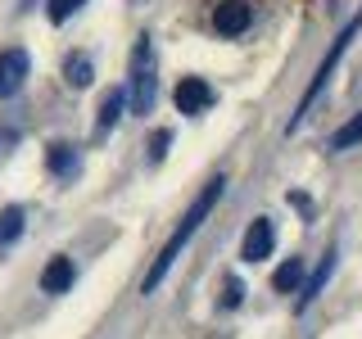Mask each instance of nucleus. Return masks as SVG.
<instances>
[{"mask_svg": "<svg viewBox=\"0 0 362 339\" xmlns=\"http://www.w3.org/2000/svg\"><path fill=\"white\" fill-rule=\"evenodd\" d=\"M222 190H226V177H213L209 186H204L199 195H195V203H190V208H186V218H181V226H177L173 235H168V244L158 249L154 267L145 271V280H141V294H154L158 285H163V276H168V271H173V263L181 258V249H186L190 240H195V231L204 226V218H209V213H213V203L222 199Z\"/></svg>", "mask_w": 362, "mask_h": 339, "instance_id": "f257e3e1", "label": "nucleus"}, {"mask_svg": "<svg viewBox=\"0 0 362 339\" xmlns=\"http://www.w3.org/2000/svg\"><path fill=\"white\" fill-rule=\"evenodd\" d=\"M358 32H362V9H358V14H354V18L344 23V28H339V37L331 41V50H326V59L317 64V73H313V82H308V90H303V95H299V105H294V113H290V127H286V131H299V127H303V118H308L313 100H317V95H322V90H326V82H331V73H335V64L344 59L349 41H354Z\"/></svg>", "mask_w": 362, "mask_h": 339, "instance_id": "f03ea898", "label": "nucleus"}, {"mask_svg": "<svg viewBox=\"0 0 362 339\" xmlns=\"http://www.w3.org/2000/svg\"><path fill=\"white\" fill-rule=\"evenodd\" d=\"M132 113H150L154 109V95H158V82H154V41L150 37H136V50H132Z\"/></svg>", "mask_w": 362, "mask_h": 339, "instance_id": "7ed1b4c3", "label": "nucleus"}, {"mask_svg": "<svg viewBox=\"0 0 362 339\" xmlns=\"http://www.w3.org/2000/svg\"><path fill=\"white\" fill-rule=\"evenodd\" d=\"M213 100H218V95H213V86L204 82V77H181L177 90H173L177 113H190V118H195V113H209Z\"/></svg>", "mask_w": 362, "mask_h": 339, "instance_id": "20e7f679", "label": "nucleus"}, {"mask_svg": "<svg viewBox=\"0 0 362 339\" xmlns=\"http://www.w3.org/2000/svg\"><path fill=\"white\" fill-rule=\"evenodd\" d=\"M272 249H276V226H272V218H254L240 240V258L245 263H263V258H272Z\"/></svg>", "mask_w": 362, "mask_h": 339, "instance_id": "39448f33", "label": "nucleus"}, {"mask_svg": "<svg viewBox=\"0 0 362 339\" xmlns=\"http://www.w3.org/2000/svg\"><path fill=\"white\" fill-rule=\"evenodd\" d=\"M32 73L28 50H0V100H14Z\"/></svg>", "mask_w": 362, "mask_h": 339, "instance_id": "423d86ee", "label": "nucleus"}, {"mask_svg": "<svg viewBox=\"0 0 362 339\" xmlns=\"http://www.w3.org/2000/svg\"><path fill=\"white\" fill-rule=\"evenodd\" d=\"M249 23H254V5H249V0H222V5L213 9V28H218V37H240Z\"/></svg>", "mask_w": 362, "mask_h": 339, "instance_id": "0eeeda50", "label": "nucleus"}, {"mask_svg": "<svg viewBox=\"0 0 362 339\" xmlns=\"http://www.w3.org/2000/svg\"><path fill=\"white\" fill-rule=\"evenodd\" d=\"M73 280H77L73 258L54 254L50 263H45V271H41V294H68V290H73Z\"/></svg>", "mask_w": 362, "mask_h": 339, "instance_id": "6e6552de", "label": "nucleus"}, {"mask_svg": "<svg viewBox=\"0 0 362 339\" xmlns=\"http://www.w3.org/2000/svg\"><path fill=\"white\" fill-rule=\"evenodd\" d=\"M331 271H335V249H326V258L317 263V271H313V276H303V290H299V303H294V308H299V312H308L313 303H317V294L326 290Z\"/></svg>", "mask_w": 362, "mask_h": 339, "instance_id": "1a4fd4ad", "label": "nucleus"}, {"mask_svg": "<svg viewBox=\"0 0 362 339\" xmlns=\"http://www.w3.org/2000/svg\"><path fill=\"white\" fill-rule=\"evenodd\" d=\"M45 167H50V172L54 177H77V167H82V158H77V150H73V145H68V141H54L50 145V150H45Z\"/></svg>", "mask_w": 362, "mask_h": 339, "instance_id": "9d476101", "label": "nucleus"}, {"mask_svg": "<svg viewBox=\"0 0 362 339\" xmlns=\"http://www.w3.org/2000/svg\"><path fill=\"white\" fill-rule=\"evenodd\" d=\"M122 109H127V90H122V86H113L109 95H105V105H100V118H95V136H109L113 127H118Z\"/></svg>", "mask_w": 362, "mask_h": 339, "instance_id": "9b49d317", "label": "nucleus"}, {"mask_svg": "<svg viewBox=\"0 0 362 339\" xmlns=\"http://www.w3.org/2000/svg\"><path fill=\"white\" fill-rule=\"evenodd\" d=\"M303 258H286V263L276 267V276H272V290L276 294H294V290H303Z\"/></svg>", "mask_w": 362, "mask_h": 339, "instance_id": "f8f14e48", "label": "nucleus"}, {"mask_svg": "<svg viewBox=\"0 0 362 339\" xmlns=\"http://www.w3.org/2000/svg\"><path fill=\"white\" fill-rule=\"evenodd\" d=\"M354 145H362V113H354V118L326 141V154H344V150H354Z\"/></svg>", "mask_w": 362, "mask_h": 339, "instance_id": "ddd939ff", "label": "nucleus"}, {"mask_svg": "<svg viewBox=\"0 0 362 339\" xmlns=\"http://www.w3.org/2000/svg\"><path fill=\"white\" fill-rule=\"evenodd\" d=\"M23 226H28V213L18 208V203H9V208H0V249H9L23 235Z\"/></svg>", "mask_w": 362, "mask_h": 339, "instance_id": "4468645a", "label": "nucleus"}, {"mask_svg": "<svg viewBox=\"0 0 362 339\" xmlns=\"http://www.w3.org/2000/svg\"><path fill=\"white\" fill-rule=\"evenodd\" d=\"M64 77H68V86H90L95 82V64H90V54H68L64 59Z\"/></svg>", "mask_w": 362, "mask_h": 339, "instance_id": "2eb2a0df", "label": "nucleus"}, {"mask_svg": "<svg viewBox=\"0 0 362 339\" xmlns=\"http://www.w3.org/2000/svg\"><path fill=\"white\" fill-rule=\"evenodd\" d=\"M245 303V280L240 276H226V285H222V308L231 312V308H240Z\"/></svg>", "mask_w": 362, "mask_h": 339, "instance_id": "dca6fc26", "label": "nucleus"}, {"mask_svg": "<svg viewBox=\"0 0 362 339\" xmlns=\"http://www.w3.org/2000/svg\"><path fill=\"white\" fill-rule=\"evenodd\" d=\"M77 5H82V0H50L45 14H50V23H68V18L77 14Z\"/></svg>", "mask_w": 362, "mask_h": 339, "instance_id": "f3484780", "label": "nucleus"}, {"mask_svg": "<svg viewBox=\"0 0 362 339\" xmlns=\"http://www.w3.org/2000/svg\"><path fill=\"white\" fill-rule=\"evenodd\" d=\"M168 145H173V131H154V136H150V163H163Z\"/></svg>", "mask_w": 362, "mask_h": 339, "instance_id": "a211bd4d", "label": "nucleus"}]
</instances>
